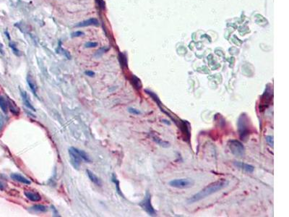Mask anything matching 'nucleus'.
I'll return each instance as SVG.
<instances>
[{
  "mask_svg": "<svg viewBox=\"0 0 289 217\" xmlns=\"http://www.w3.org/2000/svg\"><path fill=\"white\" fill-rule=\"evenodd\" d=\"M194 185V181L190 179L183 178V179H176L169 182V185L171 187L178 188V189H187L192 187Z\"/></svg>",
  "mask_w": 289,
  "mask_h": 217,
  "instance_id": "4",
  "label": "nucleus"
},
{
  "mask_svg": "<svg viewBox=\"0 0 289 217\" xmlns=\"http://www.w3.org/2000/svg\"><path fill=\"white\" fill-rule=\"evenodd\" d=\"M20 92H21V96H22V98H23L24 104H25L28 108H30V109H31L35 112V111H36V108H34L31 102H30L29 97H28L27 93L25 91H23V90H20Z\"/></svg>",
  "mask_w": 289,
  "mask_h": 217,
  "instance_id": "9",
  "label": "nucleus"
},
{
  "mask_svg": "<svg viewBox=\"0 0 289 217\" xmlns=\"http://www.w3.org/2000/svg\"><path fill=\"white\" fill-rule=\"evenodd\" d=\"M265 140L269 145L273 147V144H274V141H273V137L271 136H267L265 137Z\"/></svg>",
  "mask_w": 289,
  "mask_h": 217,
  "instance_id": "22",
  "label": "nucleus"
},
{
  "mask_svg": "<svg viewBox=\"0 0 289 217\" xmlns=\"http://www.w3.org/2000/svg\"><path fill=\"white\" fill-rule=\"evenodd\" d=\"M128 112L133 114H141V112H140V111L134 108H128Z\"/></svg>",
  "mask_w": 289,
  "mask_h": 217,
  "instance_id": "24",
  "label": "nucleus"
},
{
  "mask_svg": "<svg viewBox=\"0 0 289 217\" xmlns=\"http://www.w3.org/2000/svg\"><path fill=\"white\" fill-rule=\"evenodd\" d=\"M11 178L15 181L19 182L25 184V185H30L31 183V182L30 180H28V179H26L25 178H24V177L18 174H11Z\"/></svg>",
  "mask_w": 289,
  "mask_h": 217,
  "instance_id": "11",
  "label": "nucleus"
},
{
  "mask_svg": "<svg viewBox=\"0 0 289 217\" xmlns=\"http://www.w3.org/2000/svg\"><path fill=\"white\" fill-rule=\"evenodd\" d=\"M98 46V44L96 42H88L85 44L86 48H94Z\"/></svg>",
  "mask_w": 289,
  "mask_h": 217,
  "instance_id": "23",
  "label": "nucleus"
},
{
  "mask_svg": "<svg viewBox=\"0 0 289 217\" xmlns=\"http://www.w3.org/2000/svg\"><path fill=\"white\" fill-rule=\"evenodd\" d=\"M181 130L183 132V134L185 135L187 140H189V137H190V132H189V124L187 122V121H184L182 123L180 126Z\"/></svg>",
  "mask_w": 289,
  "mask_h": 217,
  "instance_id": "12",
  "label": "nucleus"
},
{
  "mask_svg": "<svg viewBox=\"0 0 289 217\" xmlns=\"http://www.w3.org/2000/svg\"><path fill=\"white\" fill-rule=\"evenodd\" d=\"M238 130L241 140L246 141L250 133V125L247 114L243 113L238 119Z\"/></svg>",
  "mask_w": 289,
  "mask_h": 217,
  "instance_id": "2",
  "label": "nucleus"
},
{
  "mask_svg": "<svg viewBox=\"0 0 289 217\" xmlns=\"http://www.w3.org/2000/svg\"><path fill=\"white\" fill-rule=\"evenodd\" d=\"M228 181L226 180H220L218 181H216L215 182L210 184V185H207L203 189L200 190L199 192L194 195L191 198H189L187 200V203L191 204V203H194L202 200V199L207 198L211 195L214 193H216L220 190H221L228 185Z\"/></svg>",
  "mask_w": 289,
  "mask_h": 217,
  "instance_id": "1",
  "label": "nucleus"
},
{
  "mask_svg": "<svg viewBox=\"0 0 289 217\" xmlns=\"http://www.w3.org/2000/svg\"><path fill=\"white\" fill-rule=\"evenodd\" d=\"M79 153H80V154L81 157H82L83 160H85V161H86V162H90V159L89 158V156H88V155L86 154L85 151H83V150H79Z\"/></svg>",
  "mask_w": 289,
  "mask_h": 217,
  "instance_id": "20",
  "label": "nucleus"
},
{
  "mask_svg": "<svg viewBox=\"0 0 289 217\" xmlns=\"http://www.w3.org/2000/svg\"><path fill=\"white\" fill-rule=\"evenodd\" d=\"M24 195L26 198L29 199L30 201H34V202H38V201H41V196L38 193L35 192H30V191H25L24 192Z\"/></svg>",
  "mask_w": 289,
  "mask_h": 217,
  "instance_id": "8",
  "label": "nucleus"
},
{
  "mask_svg": "<svg viewBox=\"0 0 289 217\" xmlns=\"http://www.w3.org/2000/svg\"><path fill=\"white\" fill-rule=\"evenodd\" d=\"M152 138H153L154 142H156L158 145H159L160 146H162V147H164V148H168L170 146V143L169 142L163 141L162 139L158 138L157 136H152Z\"/></svg>",
  "mask_w": 289,
  "mask_h": 217,
  "instance_id": "14",
  "label": "nucleus"
},
{
  "mask_svg": "<svg viewBox=\"0 0 289 217\" xmlns=\"http://www.w3.org/2000/svg\"><path fill=\"white\" fill-rule=\"evenodd\" d=\"M69 154L72 166L76 169H80L83 159L80 156V153H79V149L74 147H71L69 149Z\"/></svg>",
  "mask_w": 289,
  "mask_h": 217,
  "instance_id": "5",
  "label": "nucleus"
},
{
  "mask_svg": "<svg viewBox=\"0 0 289 217\" xmlns=\"http://www.w3.org/2000/svg\"><path fill=\"white\" fill-rule=\"evenodd\" d=\"M10 48L12 49L13 52H14V54L15 55H17V56H20V51L17 49L16 47V45H15L14 43H10Z\"/></svg>",
  "mask_w": 289,
  "mask_h": 217,
  "instance_id": "21",
  "label": "nucleus"
},
{
  "mask_svg": "<svg viewBox=\"0 0 289 217\" xmlns=\"http://www.w3.org/2000/svg\"><path fill=\"white\" fill-rule=\"evenodd\" d=\"M7 104H8V107L9 108H10V112H12L13 114L18 115L20 113V110H19V108L17 107L16 104H15L12 100H11L10 99H7Z\"/></svg>",
  "mask_w": 289,
  "mask_h": 217,
  "instance_id": "13",
  "label": "nucleus"
},
{
  "mask_svg": "<svg viewBox=\"0 0 289 217\" xmlns=\"http://www.w3.org/2000/svg\"><path fill=\"white\" fill-rule=\"evenodd\" d=\"M5 183L0 180V190H4V188H5Z\"/></svg>",
  "mask_w": 289,
  "mask_h": 217,
  "instance_id": "27",
  "label": "nucleus"
},
{
  "mask_svg": "<svg viewBox=\"0 0 289 217\" xmlns=\"http://www.w3.org/2000/svg\"><path fill=\"white\" fill-rule=\"evenodd\" d=\"M161 121H162V122H164V123H165V124H167V125H170V122H169V121H167V120H165V119H162V120H161Z\"/></svg>",
  "mask_w": 289,
  "mask_h": 217,
  "instance_id": "29",
  "label": "nucleus"
},
{
  "mask_svg": "<svg viewBox=\"0 0 289 217\" xmlns=\"http://www.w3.org/2000/svg\"><path fill=\"white\" fill-rule=\"evenodd\" d=\"M86 172H87V174H88V178H89V179L90 180V181L93 182L94 184H96V185H98V186L101 185V182L98 177H96V175H95V174L93 173L91 171H90V170L88 169Z\"/></svg>",
  "mask_w": 289,
  "mask_h": 217,
  "instance_id": "15",
  "label": "nucleus"
},
{
  "mask_svg": "<svg viewBox=\"0 0 289 217\" xmlns=\"http://www.w3.org/2000/svg\"><path fill=\"white\" fill-rule=\"evenodd\" d=\"M90 25H98V21L97 19L91 18L86 20V21L81 22V23H78L76 26L77 27H85V26H90Z\"/></svg>",
  "mask_w": 289,
  "mask_h": 217,
  "instance_id": "10",
  "label": "nucleus"
},
{
  "mask_svg": "<svg viewBox=\"0 0 289 217\" xmlns=\"http://www.w3.org/2000/svg\"><path fill=\"white\" fill-rule=\"evenodd\" d=\"M31 209L33 211H35L36 212H46L47 211V207L45 206V205H34L31 208Z\"/></svg>",
  "mask_w": 289,
  "mask_h": 217,
  "instance_id": "18",
  "label": "nucleus"
},
{
  "mask_svg": "<svg viewBox=\"0 0 289 217\" xmlns=\"http://www.w3.org/2000/svg\"><path fill=\"white\" fill-rule=\"evenodd\" d=\"M231 152L236 156L242 157L245 154V148L243 144L237 140H231L228 143Z\"/></svg>",
  "mask_w": 289,
  "mask_h": 217,
  "instance_id": "3",
  "label": "nucleus"
},
{
  "mask_svg": "<svg viewBox=\"0 0 289 217\" xmlns=\"http://www.w3.org/2000/svg\"><path fill=\"white\" fill-rule=\"evenodd\" d=\"M27 82L28 83V85H29V87L30 88V90H32V92L34 93V94L35 95V96H37V94H36V90H37L36 85V83H35V82L34 81V80H33L32 77H30V75H28Z\"/></svg>",
  "mask_w": 289,
  "mask_h": 217,
  "instance_id": "16",
  "label": "nucleus"
},
{
  "mask_svg": "<svg viewBox=\"0 0 289 217\" xmlns=\"http://www.w3.org/2000/svg\"><path fill=\"white\" fill-rule=\"evenodd\" d=\"M85 74H86V75H88V76L93 77L95 75V72H93V71H86Z\"/></svg>",
  "mask_w": 289,
  "mask_h": 217,
  "instance_id": "28",
  "label": "nucleus"
},
{
  "mask_svg": "<svg viewBox=\"0 0 289 217\" xmlns=\"http://www.w3.org/2000/svg\"><path fill=\"white\" fill-rule=\"evenodd\" d=\"M97 2H98V5L100 6V7H101V8L104 9V7H105V3L102 1V0H97Z\"/></svg>",
  "mask_w": 289,
  "mask_h": 217,
  "instance_id": "26",
  "label": "nucleus"
},
{
  "mask_svg": "<svg viewBox=\"0 0 289 217\" xmlns=\"http://www.w3.org/2000/svg\"><path fill=\"white\" fill-rule=\"evenodd\" d=\"M132 84L134 86V88H137V89H140L141 87H142V83L140 81V79H138V77L135 76L132 77Z\"/></svg>",
  "mask_w": 289,
  "mask_h": 217,
  "instance_id": "19",
  "label": "nucleus"
},
{
  "mask_svg": "<svg viewBox=\"0 0 289 217\" xmlns=\"http://www.w3.org/2000/svg\"><path fill=\"white\" fill-rule=\"evenodd\" d=\"M140 205L142 208V209L144 210V211H145L148 214V215L152 216L156 215V211H155V209H154V208L151 204V194H150L148 192H146L145 198L143 199V201L140 203Z\"/></svg>",
  "mask_w": 289,
  "mask_h": 217,
  "instance_id": "6",
  "label": "nucleus"
},
{
  "mask_svg": "<svg viewBox=\"0 0 289 217\" xmlns=\"http://www.w3.org/2000/svg\"><path fill=\"white\" fill-rule=\"evenodd\" d=\"M83 35H84L83 32L76 31V32H74L73 34H72V37H79V36H83Z\"/></svg>",
  "mask_w": 289,
  "mask_h": 217,
  "instance_id": "25",
  "label": "nucleus"
},
{
  "mask_svg": "<svg viewBox=\"0 0 289 217\" xmlns=\"http://www.w3.org/2000/svg\"><path fill=\"white\" fill-rule=\"evenodd\" d=\"M235 167H237L239 169H243L244 171L248 172V173H252L255 170V167L250 164H244L242 162H239V161H234L233 162Z\"/></svg>",
  "mask_w": 289,
  "mask_h": 217,
  "instance_id": "7",
  "label": "nucleus"
},
{
  "mask_svg": "<svg viewBox=\"0 0 289 217\" xmlns=\"http://www.w3.org/2000/svg\"><path fill=\"white\" fill-rule=\"evenodd\" d=\"M0 107H1L2 110L3 111L4 113L7 112V108H8V104L3 96H0Z\"/></svg>",
  "mask_w": 289,
  "mask_h": 217,
  "instance_id": "17",
  "label": "nucleus"
}]
</instances>
